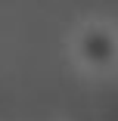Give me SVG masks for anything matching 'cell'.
Masks as SVG:
<instances>
[{
	"label": "cell",
	"instance_id": "obj_1",
	"mask_svg": "<svg viewBox=\"0 0 118 121\" xmlns=\"http://www.w3.org/2000/svg\"><path fill=\"white\" fill-rule=\"evenodd\" d=\"M68 53H72L75 65L87 75H115L118 71V28L112 22L93 19L75 28L72 40H68Z\"/></svg>",
	"mask_w": 118,
	"mask_h": 121
}]
</instances>
